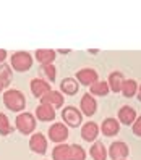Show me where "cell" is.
Masks as SVG:
<instances>
[{
    "label": "cell",
    "instance_id": "6da1fadb",
    "mask_svg": "<svg viewBox=\"0 0 141 160\" xmlns=\"http://www.w3.org/2000/svg\"><path fill=\"white\" fill-rule=\"evenodd\" d=\"M3 103L12 112H20L26 107V99L20 91L10 89V91H5V94H3Z\"/></svg>",
    "mask_w": 141,
    "mask_h": 160
},
{
    "label": "cell",
    "instance_id": "7a4b0ae2",
    "mask_svg": "<svg viewBox=\"0 0 141 160\" xmlns=\"http://www.w3.org/2000/svg\"><path fill=\"white\" fill-rule=\"evenodd\" d=\"M12 68L16 71H28L33 65V57L28 52H16L12 55Z\"/></svg>",
    "mask_w": 141,
    "mask_h": 160
},
{
    "label": "cell",
    "instance_id": "3957f363",
    "mask_svg": "<svg viewBox=\"0 0 141 160\" xmlns=\"http://www.w3.org/2000/svg\"><path fill=\"white\" fill-rule=\"evenodd\" d=\"M16 128L20 129L23 134H31L36 128V118L31 113H28V112L20 113L16 117Z\"/></svg>",
    "mask_w": 141,
    "mask_h": 160
},
{
    "label": "cell",
    "instance_id": "277c9868",
    "mask_svg": "<svg viewBox=\"0 0 141 160\" xmlns=\"http://www.w3.org/2000/svg\"><path fill=\"white\" fill-rule=\"evenodd\" d=\"M62 118H63L65 123H67L68 126H71V128L80 126L81 120H83L81 112L78 108H75V107H65L63 112H62Z\"/></svg>",
    "mask_w": 141,
    "mask_h": 160
},
{
    "label": "cell",
    "instance_id": "5b68a950",
    "mask_svg": "<svg viewBox=\"0 0 141 160\" xmlns=\"http://www.w3.org/2000/svg\"><path fill=\"white\" fill-rule=\"evenodd\" d=\"M128 154H130V149L123 141H115L109 149V155L114 160H125L128 157Z\"/></svg>",
    "mask_w": 141,
    "mask_h": 160
},
{
    "label": "cell",
    "instance_id": "8992f818",
    "mask_svg": "<svg viewBox=\"0 0 141 160\" xmlns=\"http://www.w3.org/2000/svg\"><path fill=\"white\" fill-rule=\"evenodd\" d=\"M75 78H76V81L81 82L83 86H92L94 82L99 81V79H97V78H99L97 73L94 71L92 68H83V70H80Z\"/></svg>",
    "mask_w": 141,
    "mask_h": 160
},
{
    "label": "cell",
    "instance_id": "52a82bcc",
    "mask_svg": "<svg viewBox=\"0 0 141 160\" xmlns=\"http://www.w3.org/2000/svg\"><path fill=\"white\" fill-rule=\"evenodd\" d=\"M49 138L54 142H63V141L68 138V128L63 123H54L49 128Z\"/></svg>",
    "mask_w": 141,
    "mask_h": 160
},
{
    "label": "cell",
    "instance_id": "ba28073f",
    "mask_svg": "<svg viewBox=\"0 0 141 160\" xmlns=\"http://www.w3.org/2000/svg\"><path fill=\"white\" fill-rule=\"evenodd\" d=\"M81 115H86V117H92L94 113H96L97 110V102L96 99H94L91 94H84V96L81 97Z\"/></svg>",
    "mask_w": 141,
    "mask_h": 160
},
{
    "label": "cell",
    "instance_id": "9c48e42d",
    "mask_svg": "<svg viewBox=\"0 0 141 160\" xmlns=\"http://www.w3.org/2000/svg\"><path fill=\"white\" fill-rule=\"evenodd\" d=\"M52 89H50V84L47 82L45 79H41V78H36L31 81V92H33V96L36 97H39L42 99L45 94H49Z\"/></svg>",
    "mask_w": 141,
    "mask_h": 160
},
{
    "label": "cell",
    "instance_id": "30bf717a",
    "mask_svg": "<svg viewBox=\"0 0 141 160\" xmlns=\"http://www.w3.org/2000/svg\"><path fill=\"white\" fill-rule=\"evenodd\" d=\"M99 131H101V128L97 126V123H94V121H88V123H84L83 128H81V138L84 141H88V142H92V141L97 139Z\"/></svg>",
    "mask_w": 141,
    "mask_h": 160
},
{
    "label": "cell",
    "instance_id": "8fae6325",
    "mask_svg": "<svg viewBox=\"0 0 141 160\" xmlns=\"http://www.w3.org/2000/svg\"><path fill=\"white\" fill-rule=\"evenodd\" d=\"M41 103L44 105H50L54 110L55 108H60L63 105V96L57 91H50L49 94H45V96L41 99Z\"/></svg>",
    "mask_w": 141,
    "mask_h": 160
},
{
    "label": "cell",
    "instance_id": "7c38bea8",
    "mask_svg": "<svg viewBox=\"0 0 141 160\" xmlns=\"http://www.w3.org/2000/svg\"><path fill=\"white\" fill-rule=\"evenodd\" d=\"M29 147H31L33 152L45 154V150H47V141H45L44 134H41V133L33 134L31 139H29Z\"/></svg>",
    "mask_w": 141,
    "mask_h": 160
},
{
    "label": "cell",
    "instance_id": "4fadbf2b",
    "mask_svg": "<svg viewBox=\"0 0 141 160\" xmlns=\"http://www.w3.org/2000/svg\"><path fill=\"white\" fill-rule=\"evenodd\" d=\"M118 120L123 125H133L136 121V112H135V108H131L128 105H123L118 110Z\"/></svg>",
    "mask_w": 141,
    "mask_h": 160
},
{
    "label": "cell",
    "instance_id": "5bb4252c",
    "mask_svg": "<svg viewBox=\"0 0 141 160\" xmlns=\"http://www.w3.org/2000/svg\"><path fill=\"white\" fill-rule=\"evenodd\" d=\"M101 131L106 136H109V138L115 136L120 131V125H118V121L115 118H106L104 121H102V125H101Z\"/></svg>",
    "mask_w": 141,
    "mask_h": 160
},
{
    "label": "cell",
    "instance_id": "9a60e30c",
    "mask_svg": "<svg viewBox=\"0 0 141 160\" xmlns=\"http://www.w3.org/2000/svg\"><path fill=\"white\" fill-rule=\"evenodd\" d=\"M36 117L39 120H42V121H52L55 118V110L50 105H44V103H41V105L36 108Z\"/></svg>",
    "mask_w": 141,
    "mask_h": 160
},
{
    "label": "cell",
    "instance_id": "2e32d148",
    "mask_svg": "<svg viewBox=\"0 0 141 160\" xmlns=\"http://www.w3.org/2000/svg\"><path fill=\"white\" fill-rule=\"evenodd\" d=\"M36 58L42 65H50L55 60V50H52V49H39V50H36Z\"/></svg>",
    "mask_w": 141,
    "mask_h": 160
},
{
    "label": "cell",
    "instance_id": "e0dca14e",
    "mask_svg": "<svg viewBox=\"0 0 141 160\" xmlns=\"http://www.w3.org/2000/svg\"><path fill=\"white\" fill-rule=\"evenodd\" d=\"M54 160H70V146L68 144H57L52 150Z\"/></svg>",
    "mask_w": 141,
    "mask_h": 160
},
{
    "label": "cell",
    "instance_id": "ac0fdd59",
    "mask_svg": "<svg viewBox=\"0 0 141 160\" xmlns=\"http://www.w3.org/2000/svg\"><path fill=\"white\" fill-rule=\"evenodd\" d=\"M123 74L120 71H112L109 74V84H110V89L112 92H120L122 91V84H123Z\"/></svg>",
    "mask_w": 141,
    "mask_h": 160
},
{
    "label": "cell",
    "instance_id": "d6986e66",
    "mask_svg": "<svg viewBox=\"0 0 141 160\" xmlns=\"http://www.w3.org/2000/svg\"><path fill=\"white\" fill-rule=\"evenodd\" d=\"M60 89L68 94V96H75V94L78 92V81L73 79V78H65L60 84Z\"/></svg>",
    "mask_w": 141,
    "mask_h": 160
},
{
    "label": "cell",
    "instance_id": "ffe728a7",
    "mask_svg": "<svg viewBox=\"0 0 141 160\" xmlns=\"http://www.w3.org/2000/svg\"><path fill=\"white\" fill-rule=\"evenodd\" d=\"M89 152H91V155H92L94 160H107V150H106L104 144L99 142V141L92 144V147H91Z\"/></svg>",
    "mask_w": 141,
    "mask_h": 160
},
{
    "label": "cell",
    "instance_id": "44dd1931",
    "mask_svg": "<svg viewBox=\"0 0 141 160\" xmlns=\"http://www.w3.org/2000/svg\"><path fill=\"white\" fill-rule=\"evenodd\" d=\"M120 92L123 94L125 97H133V96H136V92H138V84H136V81H133V79H125L123 84H122V91H120Z\"/></svg>",
    "mask_w": 141,
    "mask_h": 160
},
{
    "label": "cell",
    "instance_id": "7402d4cb",
    "mask_svg": "<svg viewBox=\"0 0 141 160\" xmlns=\"http://www.w3.org/2000/svg\"><path fill=\"white\" fill-rule=\"evenodd\" d=\"M89 91H91L89 94H91L92 97H94V96H107L109 91H110V88H109V84H107V82H104V81H97V82H94V84H92Z\"/></svg>",
    "mask_w": 141,
    "mask_h": 160
},
{
    "label": "cell",
    "instance_id": "603a6c76",
    "mask_svg": "<svg viewBox=\"0 0 141 160\" xmlns=\"http://www.w3.org/2000/svg\"><path fill=\"white\" fill-rule=\"evenodd\" d=\"M0 82L7 88L12 82V68L8 65H0Z\"/></svg>",
    "mask_w": 141,
    "mask_h": 160
},
{
    "label": "cell",
    "instance_id": "cb8c5ba5",
    "mask_svg": "<svg viewBox=\"0 0 141 160\" xmlns=\"http://www.w3.org/2000/svg\"><path fill=\"white\" fill-rule=\"evenodd\" d=\"M86 158V152L84 149L78 144L70 146V160H84Z\"/></svg>",
    "mask_w": 141,
    "mask_h": 160
},
{
    "label": "cell",
    "instance_id": "d4e9b609",
    "mask_svg": "<svg viewBox=\"0 0 141 160\" xmlns=\"http://www.w3.org/2000/svg\"><path fill=\"white\" fill-rule=\"evenodd\" d=\"M12 133V126H10V121H8L7 115L0 112V134L2 136H7Z\"/></svg>",
    "mask_w": 141,
    "mask_h": 160
},
{
    "label": "cell",
    "instance_id": "484cf974",
    "mask_svg": "<svg viewBox=\"0 0 141 160\" xmlns=\"http://www.w3.org/2000/svg\"><path fill=\"white\" fill-rule=\"evenodd\" d=\"M42 71L47 74V78L50 81H55V67L50 63V65H42Z\"/></svg>",
    "mask_w": 141,
    "mask_h": 160
},
{
    "label": "cell",
    "instance_id": "4316f807",
    "mask_svg": "<svg viewBox=\"0 0 141 160\" xmlns=\"http://www.w3.org/2000/svg\"><path fill=\"white\" fill-rule=\"evenodd\" d=\"M133 133L135 136H141V117H138L136 121L133 123Z\"/></svg>",
    "mask_w": 141,
    "mask_h": 160
},
{
    "label": "cell",
    "instance_id": "83f0119b",
    "mask_svg": "<svg viewBox=\"0 0 141 160\" xmlns=\"http://www.w3.org/2000/svg\"><path fill=\"white\" fill-rule=\"evenodd\" d=\"M5 58H7V52H5L3 49H0V63H2Z\"/></svg>",
    "mask_w": 141,
    "mask_h": 160
},
{
    "label": "cell",
    "instance_id": "f1b7e54d",
    "mask_svg": "<svg viewBox=\"0 0 141 160\" xmlns=\"http://www.w3.org/2000/svg\"><path fill=\"white\" fill-rule=\"evenodd\" d=\"M136 94H138V100H141V86H138V92Z\"/></svg>",
    "mask_w": 141,
    "mask_h": 160
},
{
    "label": "cell",
    "instance_id": "f546056e",
    "mask_svg": "<svg viewBox=\"0 0 141 160\" xmlns=\"http://www.w3.org/2000/svg\"><path fill=\"white\" fill-rule=\"evenodd\" d=\"M2 89H3V84H2V82H0V92H2Z\"/></svg>",
    "mask_w": 141,
    "mask_h": 160
},
{
    "label": "cell",
    "instance_id": "4dcf8cb0",
    "mask_svg": "<svg viewBox=\"0 0 141 160\" xmlns=\"http://www.w3.org/2000/svg\"><path fill=\"white\" fill-rule=\"evenodd\" d=\"M125 160H127V158H125Z\"/></svg>",
    "mask_w": 141,
    "mask_h": 160
}]
</instances>
